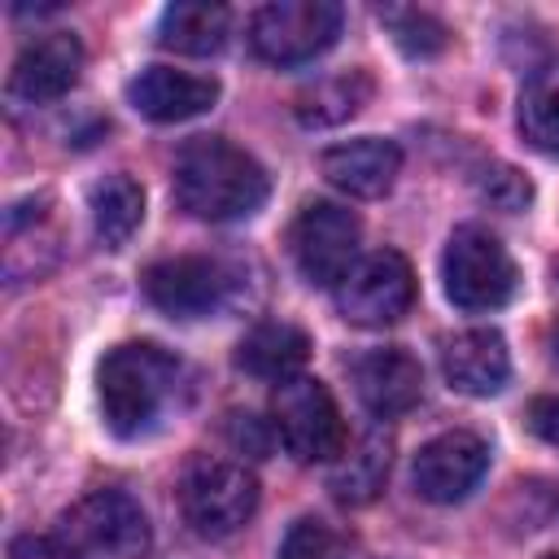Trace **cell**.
Instances as JSON below:
<instances>
[{"instance_id": "obj_1", "label": "cell", "mask_w": 559, "mask_h": 559, "mask_svg": "<svg viewBox=\"0 0 559 559\" xmlns=\"http://www.w3.org/2000/svg\"><path fill=\"white\" fill-rule=\"evenodd\" d=\"M175 201L205 223H231L262 210L271 179L258 157L223 135H192L175 153Z\"/></svg>"}, {"instance_id": "obj_2", "label": "cell", "mask_w": 559, "mask_h": 559, "mask_svg": "<svg viewBox=\"0 0 559 559\" xmlns=\"http://www.w3.org/2000/svg\"><path fill=\"white\" fill-rule=\"evenodd\" d=\"M179 376H183L179 358L153 341H127L109 349L96 371V397L109 432L127 441L148 437L175 406Z\"/></svg>"}, {"instance_id": "obj_3", "label": "cell", "mask_w": 559, "mask_h": 559, "mask_svg": "<svg viewBox=\"0 0 559 559\" xmlns=\"http://www.w3.org/2000/svg\"><path fill=\"white\" fill-rule=\"evenodd\" d=\"M148 515L122 489H96L79 498L61 520L13 550H31V559H144L148 555Z\"/></svg>"}, {"instance_id": "obj_4", "label": "cell", "mask_w": 559, "mask_h": 559, "mask_svg": "<svg viewBox=\"0 0 559 559\" xmlns=\"http://www.w3.org/2000/svg\"><path fill=\"white\" fill-rule=\"evenodd\" d=\"M441 280H445V297L467 314L502 310L520 288L515 258L507 253V245L493 231H485L476 223H467L450 236V245L441 253Z\"/></svg>"}, {"instance_id": "obj_5", "label": "cell", "mask_w": 559, "mask_h": 559, "mask_svg": "<svg viewBox=\"0 0 559 559\" xmlns=\"http://www.w3.org/2000/svg\"><path fill=\"white\" fill-rule=\"evenodd\" d=\"M179 507L197 537H231L258 511V480L245 463L197 454L179 480Z\"/></svg>"}, {"instance_id": "obj_6", "label": "cell", "mask_w": 559, "mask_h": 559, "mask_svg": "<svg viewBox=\"0 0 559 559\" xmlns=\"http://www.w3.org/2000/svg\"><path fill=\"white\" fill-rule=\"evenodd\" d=\"M271 424L297 463H332L345 454V419L328 384L314 376H293L275 384Z\"/></svg>"}, {"instance_id": "obj_7", "label": "cell", "mask_w": 559, "mask_h": 559, "mask_svg": "<svg viewBox=\"0 0 559 559\" xmlns=\"http://www.w3.org/2000/svg\"><path fill=\"white\" fill-rule=\"evenodd\" d=\"M341 4L332 0H275L249 22V44L271 66H306L328 52L341 35Z\"/></svg>"}, {"instance_id": "obj_8", "label": "cell", "mask_w": 559, "mask_h": 559, "mask_svg": "<svg viewBox=\"0 0 559 559\" xmlns=\"http://www.w3.org/2000/svg\"><path fill=\"white\" fill-rule=\"evenodd\" d=\"M358 240H362L358 214L336 205V201L301 205V214L288 227L293 266L314 288H336L349 275V266L358 262Z\"/></svg>"}, {"instance_id": "obj_9", "label": "cell", "mask_w": 559, "mask_h": 559, "mask_svg": "<svg viewBox=\"0 0 559 559\" xmlns=\"http://www.w3.org/2000/svg\"><path fill=\"white\" fill-rule=\"evenodd\" d=\"M231 288H236V271L201 253L162 258L144 271L148 301L170 319H205L231 301Z\"/></svg>"}, {"instance_id": "obj_10", "label": "cell", "mask_w": 559, "mask_h": 559, "mask_svg": "<svg viewBox=\"0 0 559 559\" xmlns=\"http://www.w3.org/2000/svg\"><path fill=\"white\" fill-rule=\"evenodd\" d=\"M415 301V275L411 262L393 249L367 253L349 266V275L336 284V310L358 328H384L397 323Z\"/></svg>"}, {"instance_id": "obj_11", "label": "cell", "mask_w": 559, "mask_h": 559, "mask_svg": "<svg viewBox=\"0 0 559 559\" xmlns=\"http://www.w3.org/2000/svg\"><path fill=\"white\" fill-rule=\"evenodd\" d=\"M489 472V445L476 432H441L428 445H419L411 463V485L428 502H463L480 476Z\"/></svg>"}, {"instance_id": "obj_12", "label": "cell", "mask_w": 559, "mask_h": 559, "mask_svg": "<svg viewBox=\"0 0 559 559\" xmlns=\"http://www.w3.org/2000/svg\"><path fill=\"white\" fill-rule=\"evenodd\" d=\"M79 70H83V44L70 31L39 35L35 44H26L17 52L13 74H9V96L26 100V105L61 100L79 83Z\"/></svg>"}, {"instance_id": "obj_13", "label": "cell", "mask_w": 559, "mask_h": 559, "mask_svg": "<svg viewBox=\"0 0 559 559\" xmlns=\"http://www.w3.org/2000/svg\"><path fill=\"white\" fill-rule=\"evenodd\" d=\"M354 393L358 402L376 415V419H393L406 415L419 393H424V367L415 354H406L402 345H384V349H367L354 367Z\"/></svg>"}, {"instance_id": "obj_14", "label": "cell", "mask_w": 559, "mask_h": 559, "mask_svg": "<svg viewBox=\"0 0 559 559\" xmlns=\"http://www.w3.org/2000/svg\"><path fill=\"white\" fill-rule=\"evenodd\" d=\"M127 100L148 122H188L218 100V83L210 74H188L170 66H148L127 83Z\"/></svg>"}, {"instance_id": "obj_15", "label": "cell", "mask_w": 559, "mask_h": 559, "mask_svg": "<svg viewBox=\"0 0 559 559\" xmlns=\"http://www.w3.org/2000/svg\"><path fill=\"white\" fill-rule=\"evenodd\" d=\"M319 170L345 197H380V192L393 188V179L402 170V153H397L393 140L362 135V140H345V144L323 148Z\"/></svg>"}, {"instance_id": "obj_16", "label": "cell", "mask_w": 559, "mask_h": 559, "mask_svg": "<svg viewBox=\"0 0 559 559\" xmlns=\"http://www.w3.org/2000/svg\"><path fill=\"white\" fill-rule=\"evenodd\" d=\"M441 371H445L450 389H459L467 397H489L511 376L507 341L493 328H467L441 345Z\"/></svg>"}, {"instance_id": "obj_17", "label": "cell", "mask_w": 559, "mask_h": 559, "mask_svg": "<svg viewBox=\"0 0 559 559\" xmlns=\"http://www.w3.org/2000/svg\"><path fill=\"white\" fill-rule=\"evenodd\" d=\"M306 358H310V336L288 319H266V323L249 328V336L236 345V362L249 376L271 380V384L301 376Z\"/></svg>"}, {"instance_id": "obj_18", "label": "cell", "mask_w": 559, "mask_h": 559, "mask_svg": "<svg viewBox=\"0 0 559 559\" xmlns=\"http://www.w3.org/2000/svg\"><path fill=\"white\" fill-rule=\"evenodd\" d=\"M389 463H393V441L384 428H371L367 437H358L354 450H345L332 467V493L349 507L371 502L384 480H389Z\"/></svg>"}, {"instance_id": "obj_19", "label": "cell", "mask_w": 559, "mask_h": 559, "mask_svg": "<svg viewBox=\"0 0 559 559\" xmlns=\"http://www.w3.org/2000/svg\"><path fill=\"white\" fill-rule=\"evenodd\" d=\"M227 26H231V13L223 4H197V0H183V4H170L157 22V44L170 48V52H188V57H210L227 44Z\"/></svg>"}, {"instance_id": "obj_20", "label": "cell", "mask_w": 559, "mask_h": 559, "mask_svg": "<svg viewBox=\"0 0 559 559\" xmlns=\"http://www.w3.org/2000/svg\"><path fill=\"white\" fill-rule=\"evenodd\" d=\"M367 100H371V79L362 70H349V74H332V79L301 87L297 92V118L306 127H336V122L354 118Z\"/></svg>"}, {"instance_id": "obj_21", "label": "cell", "mask_w": 559, "mask_h": 559, "mask_svg": "<svg viewBox=\"0 0 559 559\" xmlns=\"http://www.w3.org/2000/svg\"><path fill=\"white\" fill-rule=\"evenodd\" d=\"M144 218V188L131 175H105L92 188V223L109 249H122Z\"/></svg>"}, {"instance_id": "obj_22", "label": "cell", "mask_w": 559, "mask_h": 559, "mask_svg": "<svg viewBox=\"0 0 559 559\" xmlns=\"http://www.w3.org/2000/svg\"><path fill=\"white\" fill-rule=\"evenodd\" d=\"M520 131L537 153L559 157V61H546L524 83V92H520Z\"/></svg>"}, {"instance_id": "obj_23", "label": "cell", "mask_w": 559, "mask_h": 559, "mask_svg": "<svg viewBox=\"0 0 559 559\" xmlns=\"http://www.w3.org/2000/svg\"><path fill=\"white\" fill-rule=\"evenodd\" d=\"M380 17L389 22L393 39H397L402 52H411V57H432V52H441V48L450 44V31H445L432 13H419V9H384Z\"/></svg>"}, {"instance_id": "obj_24", "label": "cell", "mask_w": 559, "mask_h": 559, "mask_svg": "<svg viewBox=\"0 0 559 559\" xmlns=\"http://www.w3.org/2000/svg\"><path fill=\"white\" fill-rule=\"evenodd\" d=\"M280 559H345V546L328 524L301 520V524L288 528V537L280 546Z\"/></svg>"}, {"instance_id": "obj_25", "label": "cell", "mask_w": 559, "mask_h": 559, "mask_svg": "<svg viewBox=\"0 0 559 559\" xmlns=\"http://www.w3.org/2000/svg\"><path fill=\"white\" fill-rule=\"evenodd\" d=\"M528 428H533L542 441L559 445V397H537V402L528 406Z\"/></svg>"}, {"instance_id": "obj_26", "label": "cell", "mask_w": 559, "mask_h": 559, "mask_svg": "<svg viewBox=\"0 0 559 559\" xmlns=\"http://www.w3.org/2000/svg\"><path fill=\"white\" fill-rule=\"evenodd\" d=\"M231 437H236V445H253V454H262L266 450V441H258V419L253 415H236V424H231Z\"/></svg>"}, {"instance_id": "obj_27", "label": "cell", "mask_w": 559, "mask_h": 559, "mask_svg": "<svg viewBox=\"0 0 559 559\" xmlns=\"http://www.w3.org/2000/svg\"><path fill=\"white\" fill-rule=\"evenodd\" d=\"M550 345H555V354H559V323H555V332H550Z\"/></svg>"}, {"instance_id": "obj_28", "label": "cell", "mask_w": 559, "mask_h": 559, "mask_svg": "<svg viewBox=\"0 0 559 559\" xmlns=\"http://www.w3.org/2000/svg\"><path fill=\"white\" fill-rule=\"evenodd\" d=\"M546 559H559V555H546Z\"/></svg>"}]
</instances>
